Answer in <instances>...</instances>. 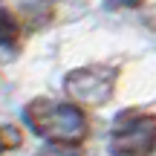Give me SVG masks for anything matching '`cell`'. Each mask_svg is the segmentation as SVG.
I'll use <instances>...</instances> for the list:
<instances>
[{
	"label": "cell",
	"instance_id": "obj_1",
	"mask_svg": "<svg viewBox=\"0 0 156 156\" xmlns=\"http://www.w3.org/2000/svg\"><path fill=\"white\" fill-rule=\"evenodd\" d=\"M23 119L32 127V133L49 142H81L90 130L81 107L52 98H32L23 107Z\"/></svg>",
	"mask_w": 156,
	"mask_h": 156
},
{
	"label": "cell",
	"instance_id": "obj_2",
	"mask_svg": "<svg viewBox=\"0 0 156 156\" xmlns=\"http://www.w3.org/2000/svg\"><path fill=\"white\" fill-rule=\"evenodd\" d=\"M156 147V116L139 110H124L116 116L110 130L113 156H151Z\"/></svg>",
	"mask_w": 156,
	"mask_h": 156
},
{
	"label": "cell",
	"instance_id": "obj_3",
	"mask_svg": "<svg viewBox=\"0 0 156 156\" xmlns=\"http://www.w3.org/2000/svg\"><path fill=\"white\" fill-rule=\"evenodd\" d=\"M116 67H104V64H90V67H78L64 78V90L67 95L81 107H101L113 98L116 90Z\"/></svg>",
	"mask_w": 156,
	"mask_h": 156
},
{
	"label": "cell",
	"instance_id": "obj_4",
	"mask_svg": "<svg viewBox=\"0 0 156 156\" xmlns=\"http://www.w3.org/2000/svg\"><path fill=\"white\" fill-rule=\"evenodd\" d=\"M17 41H20V26H17V17L12 15V12L0 9V46L15 49Z\"/></svg>",
	"mask_w": 156,
	"mask_h": 156
},
{
	"label": "cell",
	"instance_id": "obj_5",
	"mask_svg": "<svg viewBox=\"0 0 156 156\" xmlns=\"http://www.w3.org/2000/svg\"><path fill=\"white\" fill-rule=\"evenodd\" d=\"M38 156H84L81 142H49L38 151Z\"/></svg>",
	"mask_w": 156,
	"mask_h": 156
},
{
	"label": "cell",
	"instance_id": "obj_6",
	"mask_svg": "<svg viewBox=\"0 0 156 156\" xmlns=\"http://www.w3.org/2000/svg\"><path fill=\"white\" fill-rule=\"evenodd\" d=\"M23 136L17 127H12V124H3L0 127V147H20Z\"/></svg>",
	"mask_w": 156,
	"mask_h": 156
},
{
	"label": "cell",
	"instance_id": "obj_7",
	"mask_svg": "<svg viewBox=\"0 0 156 156\" xmlns=\"http://www.w3.org/2000/svg\"><path fill=\"white\" fill-rule=\"evenodd\" d=\"M139 3H145V0H110V9H136Z\"/></svg>",
	"mask_w": 156,
	"mask_h": 156
},
{
	"label": "cell",
	"instance_id": "obj_8",
	"mask_svg": "<svg viewBox=\"0 0 156 156\" xmlns=\"http://www.w3.org/2000/svg\"><path fill=\"white\" fill-rule=\"evenodd\" d=\"M0 151H3V147H0Z\"/></svg>",
	"mask_w": 156,
	"mask_h": 156
}]
</instances>
